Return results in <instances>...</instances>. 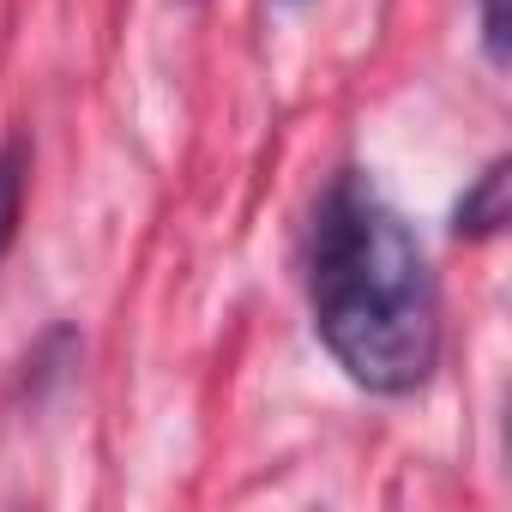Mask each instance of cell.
I'll return each instance as SVG.
<instances>
[{"label": "cell", "mask_w": 512, "mask_h": 512, "mask_svg": "<svg viewBox=\"0 0 512 512\" xmlns=\"http://www.w3.org/2000/svg\"><path fill=\"white\" fill-rule=\"evenodd\" d=\"M308 302L320 344L356 386L380 398L428 386L440 362V290L410 223L362 175H338L320 199Z\"/></svg>", "instance_id": "6da1fadb"}, {"label": "cell", "mask_w": 512, "mask_h": 512, "mask_svg": "<svg viewBox=\"0 0 512 512\" xmlns=\"http://www.w3.org/2000/svg\"><path fill=\"white\" fill-rule=\"evenodd\" d=\"M506 217H512V205H506V157H494V163L476 175V187L458 199V235H470V241L500 235Z\"/></svg>", "instance_id": "7a4b0ae2"}, {"label": "cell", "mask_w": 512, "mask_h": 512, "mask_svg": "<svg viewBox=\"0 0 512 512\" xmlns=\"http://www.w3.org/2000/svg\"><path fill=\"white\" fill-rule=\"evenodd\" d=\"M25 187H31V139L25 133H7V139H0V253H7L13 235H19Z\"/></svg>", "instance_id": "3957f363"}, {"label": "cell", "mask_w": 512, "mask_h": 512, "mask_svg": "<svg viewBox=\"0 0 512 512\" xmlns=\"http://www.w3.org/2000/svg\"><path fill=\"white\" fill-rule=\"evenodd\" d=\"M476 13H482V49L494 67H506L512 55V19H506V0H476Z\"/></svg>", "instance_id": "277c9868"}]
</instances>
